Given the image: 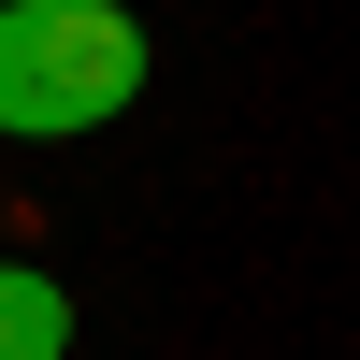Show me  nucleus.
Segmentation results:
<instances>
[{
  "instance_id": "obj_1",
  "label": "nucleus",
  "mask_w": 360,
  "mask_h": 360,
  "mask_svg": "<svg viewBox=\"0 0 360 360\" xmlns=\"http://www.w3.org/2000/svg\"><path fill=\"white\" fill-rule=\"evenodd\" d=\"M144 101V15L115 0H0V130L72 144Z\"/></svg>"
},
{
  "instance_id": "obj_2",
  "label": "nucleus",
  "mask_w": 360,
  "mask_h": 360,
  "mask_svg": "<svg viewBox=\"0 0 360 360\" xmlns=\"http://www.w3.org/2000/svg\"><path fill=\"white\" fill-rule=\"evenodd\" d=\"M72 288L44 274V259H0V360H72Z\"/></svg>"
}]
</instances>
